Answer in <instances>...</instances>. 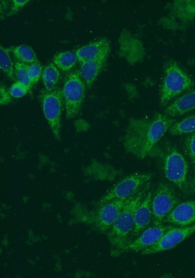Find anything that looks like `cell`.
Listing matches in <instances>:
<instances>
[{"mask_svg": "<svg viewBox=\"0 0 195 278\" xmlns=\"http://www.w3.org/2000/svg\"><path fill=\"white\" fill-rule=\"evenodd\" d=\"M167 7L168 15L160 19L159 23L164 28L176 30L195 18V0H175Z\"/></svg>", "mask_w": 195, "mask_h": 278, "instance_id": "8", "label": "cell"}, {"mask_svg": "<svg viewBox=\"0 0 195 278\" xmlns=\"http://www.w3.org/2000/svg\"><path fill=\"white\" fill-rule=\"evenodd\" d=\"M118 41L119 44L118 55L130 65L135 64L143 60L145 55L143 44L129 31L122 30Z\"/></svg>", "mask_w": 195, "mask_h": 278, "instance_id": "12", "label": "cell"}, {"mask_svg": "<svg viewBox=\"0 0 195 278\" xmlns=\"http://www.w3.org/2000/svg\"><path fill=\"white\" fill-rule=\"evenodd\" d=\"M133 196L127 198L114 199L98 206L97 211L89 213L87 217L88 221L93 223L101 232H106L110 229L123 208Z\"/></svg>", "mask_w": 195, "mask_h": 278, "instance_id": "9", "label": "cell"}, {"mask_svg": "<svg viewBox=\"0 0 195 278\" xmlns=\"http://www.w3.org/2000/svg\"><path fill=\"white\" fill-rule=\"evenodd\" d=\"M108 49L97 57L81 64L79 74L87 86L91 88L95 80L100 72L110 53Z\"/></svg>", "mask_w": 195, "mask_h": 278, "instance_id": "15", "label": "cell"}, {"mask_svg": "<svg viewBox=\"0 0 195 278\" xmlns=\"http://www.w3.org/2000/svg\"><path fill=\"white\" fill-rule=\"evenodd\" d=\"M173 135L187 134L195 131V114L174 123L169 129Z\"/></svg>", "mask_w": 195, "mask_h": 278, "instance_id": "21", "label": "cell"}, {"mask_svg": "<svg viewBox=\"0 0 195 278\" xmlns=\"http://www.w3.org/2000/svg\"><path fill=\"white\" fill-rule=\"evenodd\" d=\"M188 169V163L183 156L175 147L167 144L164 155L165 177L185 193L189 190L187 180Z\"/></svg>", "mask_w": 195, "mask_h": 278, "instance_id": "4", "label": "cell"}, {"mask_svg": "<svg viewBox=\"0 0 195 278\" xmlns=\"http://www.w3.org/2000/svg\"><path fill=\"white\" fill-rule=\"evenodd\" d=\"M62 90L66 117L72 119L80 110L85 95L86 88L79 71H72L67 76Z\"/></svg>", "mask_w": 195, "mask_h": 278, "instance_id": "5", "label": "cell"}, {"mask_svg": "<svg viewBox=\"0 0 195 278\" xmlns=\"http://www.w3.org/2000/svg\"><path fill=\"white\" fill-rule=\"evenodd\" d=\"M191 78L175 60H171L165 64L160 89V104L165 106L173 98L193 86Z\"/></svg>", "mask_w": 195, "mask_h": 278, "instance_id": "3", "label": "cell"}, {"mask_svg": "<svg viewBox=\"0 0 195 278\" xmlns=\"http://www.w3.org/2000/svg\"><path fill=\"white\" fill-rule=\"evenodd\" d=\"M152 173L130 175L117 182L97 203L98 207L111 200L130 197L137 193L153 177Z\"/></svg>", "mask_w": 195, "mask_h": 278, "instance_id": "6", "label": "cell"}, {"mask_svg": "<svg viewBox=\"0 0 195 278\" xmlns=\"http://www.w3.org/2000/svg\"><path fill=\"white\" fill-rule=\"evenodd\" d=\"M175 122V119L159 113L150 119L130 118L124 137V149L137 158L143 159Z\"/></svg>", "mask_w": 195, "mask_h": 278, "instance_id": "1", "label": "cell"}, {"mask_svg": "<svg viewBox=\"0 0 195 278\" xmlns=\"http://www.w3.org/2000/svg\"><path fill=\"white\" fill-rule=\"evenodd\" d=\"M178 202L173 190L165 183H159L151 201L152 215L154 225H161Z\"/></svg>", "mask_w": 195, "mask_h": 278, "instance_id": "10", "label": "cell"}, {"mask_svg": "<svg viewBox=\"0 0 195 278\" xmlns=\"http://www.w3.org/2000/svg\"><path fill=\"white\" fill-rule=\"evenodd\" d=\"M29 89L28 86L17 81L12 85L9 91L12 97L21 98L25 95Z\"/></svg>", "mask_w": 195, "mask_h": 278, "instance_id": "26", "label": "cell"}, {"mask_svg": "<svg viewBox=\"0 0 195 278\" xmlns=\"http://www.w3.org/2000/svg\"><path fill=\"white\" fill-rule=\"evenodd\" d=\"M29 1V0H12V5L7 15L11 16L14 15Z\"/></svg>", "mask_w": 195, "mask_h": 278, "instance_id": "28", "label": "cell"}, {"mask_svg": "<svg viewBox=\"0 0 195 278\" xmlns=\"http://www.w3.org/2000/svg\"><path fill=\"white\" fill-rule=\"evenodd\" d=\"M174 227L159 225L144 230L137 238L127 244L122 253L126 251H141L150 247L156 243L167 231Z\"/></svg>", "mask_w": 195, "mask_h": 278, "instance_id": "13", "label": "cell"}, {"mask_svg": "<svg viewBox=\"0 0 195 278\" xmlns=\"http://www.w3.org/2000/svg\"><path fill=\"white\" fill-rule=\"evenodd\" d=\"M152 193L144 198L136 208L134 215V225L132 234L136 237L150 224L152 218L151 211Z\"/></svg>", "mask_w": 195, "mask_h": 278, "instance_id": "16", "label": "cell"}, {"mask_svg": "<svg viewBox=\"0 0 195 278\" xmlns=\"http://www.w3.org/2000/svg\"><path fill=\"white\" fill-rule=\"evenodd\" d=\"M165 220L181 227L195 222V201L189 200L178 204Z\"/></svg>", "mask_w": 195, "mask_h": 278, "instance_id": "14", "label": "cell"}, {"mask_svg": "<svg viewBox=\"0 0 195 278\" xmlns=\"http://www.w3.org/2000/svg\"><path fill=\"white\" fill-rule=\"evenodd\" d=\"M195 109V91L179 97L168 106L164 110L166 115L176 116Z\"/></svg>", "mask_w": 195, "mask_h": 278, "instance_id": "18", "label": "cell"}, {"mask_svg": "<svg viewBox=\"0 0 195 278\" xmlns=\"http://www.w3.org/2000/svg\"><path fill=\"white\" fill-rule=\"evenodd\" d=\"M42 69V66L39 62L28 65L27 76L31 87L39 81Z\"/></svg>", "mask_w": 195, "mask_h": 278, "instance_id": "25", "label": "cell"}, {"mask_svg": "<svg viewBox=\"0 0 195 278\" xmlns=\"http://www.w3.org/2000/svg\"><path fill=\"white\" fill-rule=\"evenodd\" d=\"M189 187L195 193V178L192 179L188 183Z\"/></svg>", "mask_w": 195, "mask_h": 278, "instance_id": "30", "label": "cell"}, {"mask_svg": "<svg viewBox=\"0 0 195 278\" xmlns=\"http://www.w3.org/2000/svg\"><path fill=\"white\" fill-rule=\"evenodd\" d=\"M147 183L123 208L118 217L110 228L107 234L108 240L113 251V256H118L128 243L129 236L134 225L135 211L149 189Z\"/></svg>", "mask_w": 195, "mask_h": 278, "instance_id": "2", "label": "cell"}, {"mask_svg": "<svg viewBox=\"0 0 195 278\" xmlns=\"http://www.w3.org/2000/svg\"><path fill=\"white\" fill-rule=\"evenodd\" d=\"M78 60L76 53L72 51L59 53L53 59L54 64L63 71H69L75 66Z\"/></svg>", "mask_w": 195, "mask_h": 278, "instance_id": "19", "label": "cell"}, {"mask_svg": "<svg viewBox=\"0 0 195 278\" xmlns=\"http://www.w3.org/2000/svg\"><path fill=\"white\" fill-rule=\"evenodd\" d=\"M60 75L59 71L54 63L48 64L42 73L43 81L46 89L49 91L53 90L58 81Z\"/></svg>", "mask_w": 195, "mask_h": 278, "instance_id": "22", "label": "cell"}, {"mask_svg": "<svg viewBox=\"0 0 195 278\" xmlns=\"http://www.w3.org/2000/svg\"><path fill=\"white\" fill-rule=\"evenodd\" d=\"M0 103L1 105L8 104L11 101V95L9 91H7L4 85L0 84Z\"/></svg>", "mask_w": 195, "mask_h": 278, "instance_id": "29", "label": "cell"}, {"mask_svg": "<svg viewBox=\"0 0 195 278\" xmlns=\"http://www.w3.org/2000/svg\"><path fill=\"white\" fill-rule=\"evenodd\" d=\"M110 49V41L107 38H103L79 48L76 54L78 61L81 64Z\"/></svg>", "mask_w": 195, "mask_h": 278, "instance_id": "17", "label": "cell"}, {"mask_svg": "<svg viewBox=\"0 0 195 278\" xmlns=\"http://www.w3.org/2000/svg\"><path fill=\"white\" fill-rule=\"evenodd\" d=\"M9 49H5L2 45L0 46V66L1 69L9 78L15 80L14 70L9 54Z\"/></svg>", "mask_w": 195, "mask_h": 278, "instance_id": "23", "label": "cell"}, {"mask_svg": "<svg viewBox=\"0 0 195 278\" xmlns=\"http://www.w3.org/2000/svg\"><path fill=\"white\" fill-rule=\"evenodd\" d=\"M28 65L17 61L15 62V69L18 81L28 86L30 89L31 86L27 76Z\"/></svg>", "mask_w": 195, "mask_h": 278, "instance_id": "24", "label": "cell"}, {"mask_svg": "<svg viewBox=\"0 0 195 278\" xmlns=\"http://www.w3.org/2000/svg\"><path fill=\"white\" fill-rule=\"evenodd\" d=\"M62 90L43 89L40 94L43 112L54 136L60 140L61 114L63 100Z\"/></svg>", "mask_w": 195, "mask_h": 278, "instance_id": "7", "label": "cell"}, {"mask_svg": "<svg viewBox=\"0 0 195 278\" xmlns=\"http://www.w3.org/2000/svg\"><path fill=\"white\" fill-rule=\"evenodd\" d=\"M12 52L15 57L19 61L25 64L38 63L36 53L33 49L27 45H20L14 48Z\"/></svg>", "mask_w": 195, "mask_h": 278, "instance_id": "20", "label": "cell"}, {"mask_svg": "<svg viewBox=\"0 0 195 278\" xmlns=\"http://www.w3.org/2000/svg\"><path fill=\"white\" fill-rule=\"evenodd\" d=\"M185 147L188 155L195 164V132L187 137L185 141Z\"/></svg>", "mask_w": 195, "mask_h": 278, "instance_id": "27", "label": "cell"}, {"mask_svg": "<svg viewBox=\"0 0 195 278\" xmlns=\"http://www.w3.org/2000/svg\"><path fill=\"white\" fill-rule=\"evenodd\" d=\"M195 232V224L186 227H174L155 244L141 251L142 255L153 254L173 248Z\"/></svg>", "mask_w": 195, "mask_h": 278, "instance_id": "11", "label": "cell"}]
</instances>
